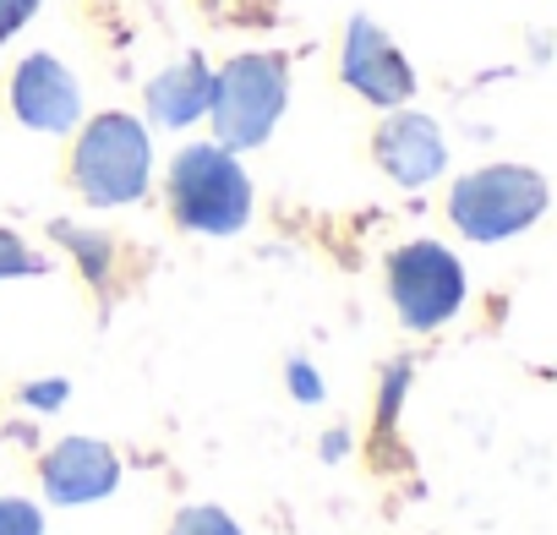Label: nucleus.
<instances>
[{"instance_id":"f257e3e1","label":"nucleus","mask_w":557,"mask_h":535,"mask_svg":"<svg viewBox=\"0 0 557 535\" xmlns=\"http://www.w3.org/2000/svg\"><path fill=\"white\" fill-rule=\"evenodd\" d=\"M170 208L186 229L202 235H235L251 219V181L235 164L230 148L197 142L170 164Z\"/></svg>"},{"instance_id":"f03ea898","label":"nucleus","mask_w":557,"mask_h":535,"mask_svg":"<svg viewBox=\"0 0 557 535\" xmlns=\"http://www.w3.org/2000/svg\"><path fill=\"white\" fill-rule=\"evenodd\" d=\"M285 99H290L285 55H235L213 77V94H208L219 148H257V142H268L273 121L285 115Z\"/></svg>"},{"instance_id":"7ed1b4c3","label":"nucleus","mask_w":557,"mask_h":535,"mask_svg":"<svg viewBox=\"0 0 557 535\" xmlns=\"http://www.w3.org/2000/svg\"><path fill=\"white\" fill-rule=\"evenodd\" d=\"M546 213V181L524 164H492L454 186L448 219L470 240H508Z\"/></svg>"},{"instance_id":"20e7f679","label":"nucleus","mask_w":557,"mask_h":535,"mask_svg":"<svg viewBox=\"0 0 557 535\" xmlns=\"http://www.w3.org/2000/svg\"><path fill=\"white\" fill-rule=\"evenodd\" d=\"M148 164H153L148 132L132 115H99L77 142L72 181L94 208H121L148 191Z\"/></svg>"},{"instance_id":"39448f33","label":"nucleus","mask_w":557,"mask_h":535,"mask_svg":"<svg viewBox=\"0 0 557 535\" xmlns=\"http://www.w3.org/2000/svg\"><path fill=\"white\" fill-rule=\"evenodd\" d=\"M388 296H394V312L405 328L416 334H432L443 328L459 301H465V268L454 262V251H443L437 240H416V246H399L388 257Z\"/></svg>"},{"instance_id":"423d86ee","label":"nucleus","mask_w":557,"mask_h":535,"mask_svg":"<svg viewBox=\"0 0 557 535\" xmlns=\"http://www.w3.org/2000/svg\"><path fill=\"white\" fill-rule=\"evenodd\" d=\"M345 83L372 99V104H405L416 94V72L410 61L399 55V45L372 23V17H356L350 34H345V61H339Z\"/></svg>"},{"instance_id":"0eeeda50","label":"nucleus","mask_w":557,"mask_h":535,"mask_svg":"<svg viewBox=\"0 0 557 535\" xmlns=\"http://www.w3.org/2000/svg\"><path fill=\"white\" fill-rule=\"evenodd\" d=\"M12 110L34 132H72L83 115V88L55 55H28L12 77Z\"/></svg>"},{"instance_id":"6e6552de","label":"nucleus","mask_w":557,"mask_h":535,"mask_svg":"<svg viewBox=\"0 0 557 535\" xmlns=\"http://www.w3.org/2000/svg\"><path fill=\"white\" fill-rule=\"evenodd\" d=\"M115 481H121V464H115V453L104 448V443H94V437H66L50 459H45V492H50V502H99V497H110L115 492Z\"/></svg>"},{"instance_id":"1a4fd4ad","label":"nucleus","mask_w":557,"mask_h":535,"mask_svg":"<svg viewBox=\"0 0 557 535\" xmlns=\"http://www.w3.org/2000/svg\"><path fill=\"white\" fill-rule=\"evenodd\" d=\"M377 164L399 181V186H426L432 175H443L448 164V148H443V132L437 121L426 115H399L377 132Z\"/></svg>"},{"instance_id":"9d476101","label":"nucleus","mask_w":557,"mask_h":535,"mask_svg":"<svg viewBox=\"0 0 557 535\" xmlns=\"http://www.w3.org/2000/svg\"><path fill=\"white\" fill-rule=\"evenodd\" d=\"M208 94H213V72H208L197 55H186L181 66H170V72L153 77V88H148V115H153L159 126H191V121L208 110Z\"/></svg>"},{"instance_id":"9b49d317","label":"nucleus","mask_w":557,"mask_h":535,"mask_svg":"<svg viewBox=\"0 0 557 535\" xmlns=\"http://www.w3.org/2000/svg\"><path fill=\"white\" fill-rule=\"evenodd\" d=\"M170 535H240V524L224 508H186Z\"/></svg>"},{"instance_id":"f8f14e48","label":"nucleus","mask_w":557,"mask_h":535,"mask_svg":"<svg viewBox=\"0 0 557 535\" xmlns=\"http://www.w3.org/2000/svg\"><path fill=\"white\" fill-rule=\"evenodd\" d=\"M0 535H45V519L34 513V502L0 497Z\"/></svg>"},{"instance_id":"ddd939ff","label":"nucleus","mask_w":557,"mask_h":535,"mask_svg":"<svg viewBox=\"0 0 557 535\" xmlns=\"http://www.w3.org/2000/svg\"><path fill=\"white\" fill-rule=\"evenodd\" d=\"M39 257L17 240V235H7V229H0V279H17V274H39Z\"/></svg>"},{"instance_id":"4468645a","label":"nucleus","mask_w":557,"mask_h":535,"mask_svg":"<svg viewBox=\"0 0 557 535\" xmlns=\"http://www.w3.org/2000/svg\"><path fill=\"white\" fill-rule=\"evenodd\" d=\"M34 12H39V0H0V45H7Z\"/></svg>"},{"instance_id":"2eb2a0df","label":"nucleus","mask_w":557,"mask_h":535,"mask_svg":"<svg viewBox=\"0 0 557 535\" xmlns=\"http://www.w3.org/2000/svg\"><path fill=\"white\" fill-rule=\"evenodd\" d=\"M290 388H296V394H301L307 405H318V399H323V388H318V377H312V366H301V361L290 366Z\"/></svg>"},{"instance_id":"dca6fc26","label":"nucleus","mask_w":557,"mask_h":535,"mask_svg":"<svg viewBox=\"0 0 557 535\" xmlns=\"http://www.w3.org/2000/svg\"><path fill=\"white\" fill-rule=\"evenodd\" d=\"M61 399H66V383L61 377H50L45 388H28V405H39V410H55Z\"/></svg>"}]
</instances>
